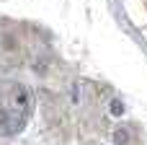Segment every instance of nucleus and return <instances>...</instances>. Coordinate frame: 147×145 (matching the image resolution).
Here are the masks:
<instances>
[{
    "instance_id": "2",
    "label": "nucleus",
    "mask_w": 147,
    "mask_h": 145,
    "mask_svg": "<svg viewBox=\"0 0 147 145\" xmlns=\"http://www.w3.org/2000/svg\"><path fill=\"white\" fill-rule=\"evenodd\" d=\"M111 112H114V114H121V112H124L121 101H111Z\"/></svg>"
},
{
    "instance_id": "3",
    "label": "nucleus",
    "mask_w": 147,
    "mask_h": 145,
    "mask_svg": "<svg viewBox=\"0 0 147 145\" xmlns=\"http://www.w3.org/2000/svg\"><path fill=\"white\" fill-rule=\"evenodd\" d=\"M127 140H129L127 130H119V132H116V143H127Z\"/></svg>"
},
{
    "instance_id": "1",
    "label": "nucleus",
    "mask_w": 147,
    "mask_h": 145,
    "mask_svg": "<svg viewBox=\"0 0 147 145\" xmlns=\"http://www.w3.org/2000/svg\"><path fill=\"white\" fill-rule=\"evenodd\" d=\"M31 104H34L31 91H28L26 86H16V83H13V106H16V112L28 114V112H31Z\"/></svg>"
}]
</instances>
